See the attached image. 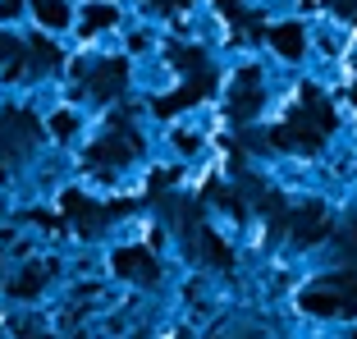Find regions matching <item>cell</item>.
Returning a JSON list of instances; mask_svg holds the SVG:
<instances>
[{
    "mask_svg": "<svg viewBox=\"0 0 357 339\" xmlns=\"http://www.w3.org/2000/svg\"><path fill=\"white\" fill-rule=\"evenodd\" d=\"M289 229H294L298 243H321V239L330 234V216H326V206H303L298 216H289Z\"/></svg>",
    "mask_w": 357,
    "mask_h": 339,
    "instance_id": "1",
    "label": "cell"
},
{
    "mask_svg": "<svg viewBox=\"0 0 357 339\" xmlns=\"http://www.w3.org/2000/svg\"><path fill=\"white\" fill-rule=\"evenodd\" d=\"M133 151H137V138L119 128V133H110L105 142H96V147L87 151V160H96V165H124Z\"/></svg>",
    "mask_w": 357,
    "mask_h": 339,
    "instance_id": "2",
    "label": "cell"
},
{
    "mask_svg": "<svg viewBox=\"0 0 357 339\" xmlns=\"http://www.w3.org/2000/svg\"><path fill=\"white\" fill-rule=\"evenodd\" d=\"M64 211L74 216V225H78L83 234H96V229L105 225V216H110V206H92L83 193H64Z\"/></svg>",
    "mask_w": 357,
    "mask_h": 339,
    "instance_id": "3",
    "label": "cell"
},
{
    "mask_svg": "<svg viewBox=\"0 0 357 339\" xmlns=\"http://www.w3.org/2000/svg\"><path fill=\"white\" fill-rule=\"evenodd\" d=\"M211 87H215V78H211V69H202V74L192 78V87H183V92H174V96H160V101H156V115H174V110L192 106V101H202Z\"/></svg>",
    "mask_w": 357,
    "mask_h": 339,
    "instance_id": "4",
    "label": "cell"
},
{
    "mask_svg": "<svg viewBox=\"0 0 357 339\" xmlns=\"http://www.w3.org/2000/svg\"><path fill=\"white\" fill-rule=\"evenodd\" d=\"M124 74H128V64L124 60H110V64H101L92 78H87V92L96 96V101H110V96L124 87Z\"/></svg>",
    "mask_w": 357,
    "mask_h": 339,
    "instance_id": "5",
    "label": "cell"
},
{
    "mask_svg": "<svg viewBox=\"0 0 357 339\" xmlns=\"http://www.w3.org/2000/svg\"><path fill=\"white\" fill-rule=\"evenodd\" d=\"M115 271L128 276V280H147V285L160 276L156 262H151V253H142V248H124V253H115Z\"/></svg>",
    "mask_w": 357,
    "mask_h": 339,
    "instance_id": "6",
    "label": "cell"
},
{
    "mask_svg": "<svg viewBox=\"0 0 357 339\" xmlns=\"http://www.w3.org/2000/svg\"><path fill=\"white\" fill-rule=\"evenodd\" d=\"M303 308L316 312V317H335V312H344V317H348V312H357L344 294H335V289H326V285L312 289V294H303Z\"/></svg>",
    "mask_w": 357,
    "mask_h": 339,
    "instance_id": "7",
    "label": "cell"
},
{
    "mask_svg": "<svg viewBox=\"0 0 357 339\" xmlns=\"http://www.w3.org/2000/svg\"><path fill=\"white\" fill-rule=\"evenodd\" d=\"M257 106H261V87H257V74L248 69V74L238 78V92H234V101H229V115L248 119V115H257Z\"/></svg>",
    "mask_w": 357,
    "mask_h": 339,
    "instance_id": "8",
    "label": "cell"
},
{
    "mask_svg": "<svg viewBox=\"0 0 357 339\" xmlns=\"http://www.w3.org/2000/svg\"><path fill=\"white\" fill-rule=\"evenodd\" d=\"M188 234H192V243L202 248V257H206L211 266H229V248H225V243H220V239H215L211 229H197V225H192Z\"/></svg>",
    "mask_w": 357,
    "mask_h": 339,
    "instance_id": "9",
    "label": "cell"
},
{
    "mask_svg": "<svg viewBox=\"0 0 357 339\" xmlns=\"http://www.w3.org/2000/svg\"><path fill=\"white\" fill-rule=\"evenodd\" d=\"M46 280H51V266H42V262H37V266H28V271H23V276L14 280V294H19V298H32L37 289L46 285Z\"/></svg>",
    "mask_w": 357,
    "mask_h": 339,
    "instance_id": "10",
    "label": "cell"
},
{
    "mask_svg": "<svg viewBox=\"0 0 357 339\" xmlns=\"http://www.w3.org/2000/svg\"><path fill=\"white\" fill-rule=\"evenodd\" d=\"M271 42H275V51H280V55H289V60H294V55H303V32H298L294 23L275 28V32H271Z\"/></svg>",
    "mask_w": 357,
    "mask_h": 339,
    "instance_id": "11",
    "label": "cell"
},
{
    "mask_svg": "<svg viewBox=\"0 0 357 339\" xmlns=\"http://www.w3.org/2000/svg\"><path fill=\"white\" fill-rule=\"evenodd\" d=\"M32 10H37V19H42L46 28H64V23H69V5H64V0H32Z\"/></svg>",
    "mask_w": 357,
    "mask_h": 339,
    "instance_id": "12",
    "label": "cell"
},
{
    "mask_svg": "<svg viewBox=\"0 0 357 339\" xmlns=\"http://www.w3.org/2000/svg\"><path fill=\"white\" fill-rule=\"evenodd\" d=\"M23 69V51H19V42H14L10 32H0V74H19Z\"/></svg>",
    "mask_w": 357,
    "mask_h": 339,
    "instance_id": "13",
    "label": "cell"
},
{
    "mask_svg": "<svg viewBox=\"0 0 357 339\" xmlns=\"http://www.w3.org/2000/svg\"><path fill=\"white\" fill-rule=\"evenodd\" d=\"M110 23H115V10H110V5H92V10H87V19H83V28L96 32V28H110Z\"/></svg>",
    "mask_w": 357,
    "mask_h": 339,
    "instance_id": "14",
    "label": "cell"
},
{
    "mask_svg": "<svg viewBox=\"0 0 357 339\" xmlns=\"http://www.w3.org/2000/svg\"><path fill=\"white\" fill-rule=\"evenodd\" d=\"M174 64H183L188 74H202V69H206V55H202V51H183V46H174Z\"/></svg>",
    "mask_w": 357,
    "mask_h": 339,
    "instance_id": "15",
    "label": "cell"
},
{
    "mask_svg": "<svg viewBox=\"0 0 357 339\" xmlns=\"http://www.w3.org/2000/svg\"><path fill=\"white\" fill-rule=\"evenodd\" d=\"M32 60H37V64H60V51H55L51 42H42V37H37V42H32Z\"/></svg>",
    "mask_w": 357,
    "mask_h": 339,
    "instance_id": "16",
    "label": "cell"
},
{
    "mask_svg": "<svg viewBox=\"0 0 357 339\" xmlns=\"http://www.w3.org/2000/svg\"><path fill=\"white\" fill-rule=\"evenodd\" d=\"M51 128L60 133V138H69V133H74V115H55V119H51Z\"/></svg>",
    "mask_w": 357,
    "mask_h": 339,
    "instance_id": "17",
    "label": "cell"
},
{
    "mask_svg": "<svg viewBox=\"0 0 357 339\" xmlns=\"http://www.w3.org/2000/svg\"><path fill=\"white\" fill-rule=\"evenodd\" d=\"M330 5H335L339 14H353V19H357V0H330Z\"/></svg>",
    "mask_w": 357,
    "mask_h": 339,
    "instance_id": "18",
    "label": "cell"
},
{
    "mask_svg": "<svg viewBox=\"0 0 357 339\" xmlns=\"http://www.w3.org/2000/svg\"><path fill=\"white\" fill-rule=\"evenodd\" d=\"M0 14H5V19H14V14H19V0H0Z\"/></svg>",
    "mask_w": 357,
    "mask_h": 339,
    "instance_id": "19",
    "label": "cell"
},
{
    "mask_svg": "<svg viewBox=\"0 0 357 339\" xmlns=\"http://www.w3.org/2000/svg\"><path fill=\"white\" fill-rule=\"evenodd\" d=\"M156 10H174V5H188V0H151Z\"/></svg>",
    "mask_w": 357,
    "mask_h": 339,
    "instance_id": "20",
    "label": "cell"
},
{
    "mask_svg": "<svg viewBox=\"0 0 357 339\" xmlns=\"http://www.w3.org/2000/svg\"><path fill=\"white\" fill-rule=\"evenodd\" d=\"M19 335L23 339H46V335H37V330H28V326H19Z\"/></svg>",
    "mask_w": 357,
    "mask_h": 339,
    "instance_id": "21",
    "label": "cell"
},
{
    "mask_svg": "<svg viewBox=\"0 0 357 339\" xmlns=\"http://www.w3.org/2000/svg\"><path fill=\"white\" fill-rule=\"evenodd\" d=\"M0 183H5V170H0Z\"/></svg>",
    "mask_w": 357,
    "mask_h": 339,
    "instance_id": "22",
    "label": "cell"
}]
</instances>
